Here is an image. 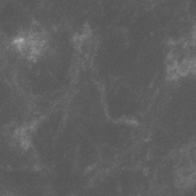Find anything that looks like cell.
<instances>
[{
	"instance_id": "obj_1",
	"label": "cell",
	"mask_w": 196,
	"mask_h": 196,
	"mask_svg": "<svg viewBox=\"0 0 196 196\" xmlns=\"http://www.w3.org/2000/svg\"><path fill=\"white\" fill-rule=\"evenodd\" d=\"M169 76L173 78L196 73V30L171 44L169 52Z\"/></svg>"
},
{
	"instance_id": "obj_2",
	"label": "cell",
	"mask_w": 196,
	"mask_h": 196,
	"mask_svg": "<svg viewBox=\"0 0 196 196\" xmlns=\"http://www.w3.org/2000/svg\"><path fill=\"white\" fill-rule=\"evenodd\" d=\"M45 43H47V37L44 32L40 27H30L15 39L14 47L19 55L32 59L40 56L45 48Z\"/></svg>"
}]
</instances>
